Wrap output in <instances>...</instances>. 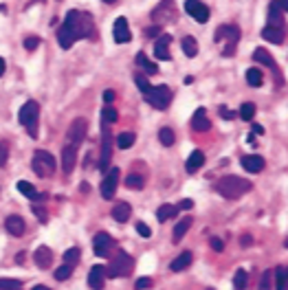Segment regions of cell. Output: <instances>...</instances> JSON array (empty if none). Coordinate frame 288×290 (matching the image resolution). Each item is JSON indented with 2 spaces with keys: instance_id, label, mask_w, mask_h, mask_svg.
<instances>
[{
  "instance_id": "obj_1",
  "label": "cell",
  "mask_w": 288,
  "mask_h": 290,
  "mask_svg": "<svg viewBox=\"0 0 288 290\" xmlns=\"http://www.w3.org/2000/svg\"><path fill=\"white\" fill-rule=\"evenodd\" d=\"M64 22L71 27L73 35H75V40H82V38H95V22H93V16L86 11H77V9H71L66 13Z\"/></svg>"
},
{
  "instance_id": "obj_2",
  "label": "cell",
  "mask_w": 288,
  "mask_h": 290,
  "mask_svg": "<svg viewBox=\"0 0 288 290\" xmlns=\"http://www.w3.org/2000/svg\"><path fill=\"white\" fill-rule=\"evenodd\" d=\"M251 189H253V183L247 181V178H240V176H225L223 181L216 185V191L220 193V196H225L227 200L242 198Z\"/></svg>"
},
{
  "instance_id": "obj_3",
  "label": "cell",
  "mask_w": 288,
  "mask_h": 290,
  "mask_svg": "<svg viewBox=\"0 0 288 290\" xmlns=\"http://www.w3.org/2000/svg\"><path fill=\"white\" fill-rule=\"evenodd\" d=\"M240 42V29L235 25H223L216 29V44L220 47V53L225 57H233Z\"/></svg>"
},
{
  "instance_id": "obj_4",
  "label": "cell",
  "mask_w": 288,
  "mask_h": 290,
  "mask_svg": "<svg viewBox=\"0 0 288 290\" xmlns=\"http://www.w3.org/2000/svg\"><path fill=\"white\" fill-rule=\"evenodd\" d=\"M20 125L29 132V137L31 139H38V123H40V103L38 101H33V99H29L25 106L20 108Z\"/></svg>"
},
{
  "instance_id": "obj_5",
  "label": "cell",
  "mask_w": 288,
  "mask_h": 290,
  "mask_svg": "<svg viewBox=\"0 0 288 290\" xmlns=\"http://www.w3.org/2000/svg\"><path fill=\"white\" fill-rule=\"evenodd\" d=\"M132 269H135V259H132L125 251H117L115 259L106 266V275L108 277H125V275H130Z\"/></svg>"
},
{
  "instance_id": "obj_6",
  "label": "cell",
  "mask_w": 288,
  "mask_h": 290,
  "mask_svg": "<svg viewBox=\"0 0 288 290\" xmlns=\"http://www.w3.org/2000/svg\"><path fill=\"white\" fill-rule=\"evenodd\" d=\"M31 165H33V172L38 174V176L49 178V176H53V174H55L57 161L53 159V154L47 152V150H35Z\"/></svg>"
},
{
  "instance_id": "obj_7",
  "label": "cell",
  "mask_w": 288,
  "mask_h": 290,
  "mask_svg": "<svg viewBox=\"0 0 288 290\" xmlns=\"http://www.w3.org/2000/svg\"><path fill=\"white\" fill-rule=\"evenodd\" d=\"M143 97H145V101L150 103L152 108H157V110H165V108H167V103L172 101V88H169L167 84L152 86L150 91H147Z\"/></svg>"
},
{
  "instance_id": "obj_8",
  "label": "cell",
  "mask_w": 288,
  "mask_h": 290,
  "mask_svg": "<svg viewBox=\"0 0 288 290\" xmlns=\"http://www.w3.org/2000/svg\"><path fill=\"white\" fill-rule=\"evenodd\" d=\"M119 167H110L106 169V176H103V181H101V198H106V200H113L115 198V191L117 187H119Z\"/></svg>"
},
{
  "instance_id": "obj_9",
  "label": "cell",
  "mask_w": 288,
  "mask_h": 290,
  "mask_svg": "<svg viewBox=\"0 0 288 290\" xmlns=\"http://www.w3.org/2000/svg\"><path fill=\"white\" fill-rule=\"evenodd\" d=\"M86 132H88V121H86V119H75V121L71 123L69 132H66V143H71V145L77 147L86 139Z\"/></svg>"
},
{
  "instance_id": "obj_10",
  "label": "cell",
  "mask_w": 288,
  "mask_h": 290,
  "mask_svg": "<svg viewBox=\"0 0 288 290\" xmlns=\"http://www.w3.org/2000/svg\"><path fill=\"white\" fill-rule=\"evenodd\" d=\"M110 159H113V135H110L108 123H103V145H101V156H99V169L106 172L110 165Z\"/></svg>"
},
{
  "instance_id": "obj_11",
  "label": "cell",
  "mask_w": 288,
  "mask_h": 290,
  "mask_svg": "<svg viewBox=\"0 0 288 290\" xmlns=\"http://www.w3.org/2000/svg\"><path fill=\"white\" fill-rule=\"evenodd\" d=\"M185 11L196 22H201V25H205V22L209 20V16H211L209 7H207L205 3H201V0H185Z\"/></svg>"
},
{
  "instance_id": "obj_12",
  "label": "cell",
  "mask_w": 288,
  "mask_h": 290,
  "mask_svg": "<svg viewBox=\"0 0 288 290\" xmlns=\"http://www.w3.org/2000/svg\"><path fill=\"white\" fill-rule=\"evenodd\" d=\"M113 249H115V240L108 233H97L93 237V251L97 257H108Z\"/></svg>"
},
{
  "instance_id": "obj_13",
  "label": "cell",
  "mask_w": 288,
  "mask_h": 290,
  "mask_svg": "<svg viewBox=\"0 0 288 290\" xmlns=\"http://www.w3.org/2000/svg\"><path fill=\"white\" fill-rule=\"evenodd\" d=\"M152 20H157V22H172L176 20V7H174V0H163L157 9L152 11Z\"/></svg>"
},
{
  "instance_id": "obj_14",
  "label": "cell",
  "mask_w": 288,
  "mask_h": 290,
  "mask_svg": "<svg viewBox=\"0 0 288 290\" xmlns=\"http://www.w3.org/2000/svg\"><path fill=\"white\" fill-rule=\"evenodd\" d=\"M288 9V0H273L269 7V22L271 27H282V18Z\"/></svg>"
},
{
  "instance_id": "obj_15",
  "label": "cell",
  "mask_w": 288,
  "mask_h": 290,
  "mask_svg": "<svg viewBox=\"0 0 288 290\" xmlns=\"http://www.w3.org/2000/svg\"><path fill=\"white\" fill-rule=\"evenodd\" d=\"M5 229L9 231V235H13V237H22V235H25V231H27V222H25V218H22V215L13 213V215H7Z\"/></svg>"
},
{
  "instance_id": "obj_16",
  "label": "cell",
  "mask_w": 288,
  "mask_h": 290,
  "mask_svg": "<svg viewBox=\"0 0 288 290\" xmlns=\"http://www.w3.org/2000/svg\"><path fill=\"white\" fill-rule=\"evenodd\" d=\"M75 163H77V147L71 145V143H64L62 147V169L64 174H71L75 169Z\"/></svg>"
},
{
  "instance_id": "obj_17",
  "label": "cell",
  "mask_w": 288,
  "mask_h": 290,
  "mask_svg": "<svg viewBox=\"0 0 288 290\" xmlns=\"http://www.w3.org/2000/svg\"><path fill=\"white\" fill-rule=\"evenodd\" d=\"M113 40L117 44H125L130 42V29H128V20L123 16H119L115 20V27H113Z\"/></svg>"
},
{
  "instance_id": "obj_18",
  "label": "cell",
  "mask_w": 288,
  "mask_h": 290,
  "mask_svg": "<svg viewBox=\"0 0 288 290\" xmlns=\"http://www.w3.org/2000/svg\"><path fill=\"white\" fill-rule=\"evenodd\" d=\"M191 130L194 132H209L211 130V121L207 119V110L198 108L194 117H191Z\"/></svg>"
},
{
  "instance_id": "obj_19",
  "label": "cell",
  "mask_w": 288,
  "mask_h": 290,
  "mask_svg": "<svg viewBox=\"0 0 288 290\" xmlns=\"http://www.w3.org/2000/svg\"><path fill=\"white\" fill-rule=\"evenodd\" d=\"M169 44H172V35L161 33L157 44H154V55L159 59H172V55H169Z\"/></svg>"
},
{
  "instance_id": "obj_20",
  "label": "cell",
  "mask_w": 288,
  "mask_h": 290,
  "mask_svg": "<svg viewBox=\"0 0 288 290\" xmlns=\"http://www.w3.org/2000/svg\"><path fill=\"white\" fill-rule=\"evenodd\" d=\"M103 279H106V266H93L88 273V286L93 290H101L103 288Z\"/></svg>"
},
{
  "instance_id": "obj_21",
  "label": "cell",
  "mask_w": 288,
  "mask_h": 290,
  "mask_svg": "<svg viewBox=\"0 0 288 290\" xmlns=\"http://www.w3.org/2000/svg\"><path fill=\"white\" fill-rule=\"evenodd\" d=\"M242 167H245L247 172H251V174H257V172H262V169H264V159L260 154H249V156L242 159Z\"/></svg>"
},
{
  "instance_id": "obj_22",
  "label": "cell",
  "mask_w": 288,
  "mask_h": 290,
  "mask_svg": "<svg viewBox=\"0 0 288 290\" xmlns=\"http://www.w3.org/2000/svg\"><path fill=\"white\" fill-rule=\"evenodd\" d=\"M35 266H40V269H49L51 264H53V251H51L49 247H40L35 249Z\"/></svg>"
},
{
  "instance_id": "obj_23",
  "label": "cell",
  "mask_w": 288,
  "mask_h": 290,
  "mask_svg": "<svg viewBox=\"0 0 288 290\" xmlns=\"http://www.w3.org/2000/svg\"><path fill=\"white\" fill-rule=\"evenodd\" d=\"M57 42H60L62 49H71L73 44L77 42L75 35H73V31H71V27L66 25V22H62V27L57 29Z\"/></svg>"
},
{
  "instance_id": "obj_24",
  "label": "cell",
  "mask_w": 288,
  "mask_h": 290,
  "mask_svg": "<svg viewBox=\"0 0 288 290\" xmlns=\"http://www.w3.org/2000/svg\"><path fill=\"white\" fill-rule=\"evenodd\" d=\"M205 165V154L201 152V150H194L189 154V159H187V163H185V169L189 174H196L198 169H201Z\"/></svg>"
},
{
  "instance_id": "obj_25",
  "label": "cell",
  "mask_w": 288,
  "mask_h": 290,
  "mask_svg": "<svg viewBox=\"0 0 288 290\" xmlns=\"http://www.w3.org/2000/svg\"><path fill=\"white\" fill-rule=\"evenodd\" d=\"M130 213H132V207L128 205V203H117L115 207H113V211H110V215L117 220V222H128L130 220Z\"/></svg>"
},
{
  "instance_id": "obj_26",
  "label": "cell",
  "mask_w": 288,
  "mask_h": 290,
  "mask_svg": "<svg viewBox=\"0 0 288 290\" xmlns=\"http://www.w3.org/2000/svg\"><path fill=\"white\" fill-rule=\"evenodd\" d=\"M262 38L267 42H273V44H282L284 42V29L282 27H267L262 31Z\"/></svg>"
},
{
  "instance_id": "obj_27",
  "label": "cell",
  "mask_w": 288,
  "mask_h": 290,
  "mask_svg": "<svg viewBox=\"0 0 288 290\" xmlns=\"http://www.w3.org/2000/svg\"><path fill=\"white\" fill-rule=\"evenodd\" d=\"M191 222H194V220H191V215H185V218H183V220L179 222V225L174 227V235H172L174 244H179V242L183 240V237H185V233L191 229Z\"/></svg>"
},
{
  "instance_id": "obj_28",
  "label": "cell",
  "mask_w": 288,
  "mask_h": 290,
  "mask_svg": "<svg viewBox=\"0 0 288 290\" xmlns=\"http://www.w3.org/2000/svg\"><path fill=\"white\" fill-rule=\"evenodd\" d=\"M273 279H275V290H288V271L286 266H277L273 271Z\"/></svg>"
},
{
  "instance_id": "obj_29",
  "label": "cell",
  "mask_w": 288,
  "mask_h": 290,
  "mask_svg": "<svg viewBox=\"0 0 288 290\" xmlns=\"http://www.w3.org/2000/svg\"><path fill=\"white\" fill-rule=\"evenodd\" d=\"M18 191L22 193V196H27L29 200H42V198H47L44 193H38V191H35L33 185H31V183H27V181H20V183H18Z\"/></svg>"
},
{
  "instance_id": "obj_30",
  "label": "cell",
  "mask_w": 288,
  "mask_h": 290,
  "mask_svg": "<svg viewBox=\"0 0 288 290\" xmlns=\"http://www.w3.org/2000/svg\"><path fill=\"white\" fill-rule=\"evenodd\" d=\"M181 49L187 57H196L198 55V42H196L194 35H185V38L181 40Z\"/></svg>"
},
{
  "instance_id": "obj_31",
  "label": "cell",
  "mask_w": 288,
  "mask_h": 290,
  "mask_svg": "<svg viewBox=\"0 0 288 290\" xmlns=\"http://www.w3.org/2000/svg\"><path fill=\"white\" fill-rule=\"evenodd\" d=\"M191 259H194V255H191L189 251H185V253H181L179 257L172 262V271L174 273H181V271H185V269H189V264H191Z\"/></svg>"
},
{
  "instance_id": "obj_32",
  "label": "cell",
  "mask_w": 288,
  "mask_h": 290,
  "mask_svg": "<svg viewBox=\"0 0 288 290\" xmlns=\"http://www.w3.org/2000/svg\"><path fill=\"white\" fill-rule=\"evenodd\" d=\"M253 59H255V62H260V64H264V66H269V69H277L275 59L269 55L267 49H255L253 51Z\"/></svg>"
},
{
  "instance_id": "obj_33",
  "label": "cell",
  "mask_w": 288,
  "mask_h": 290,
  "mask_svg": "<svg viewBox=\"0 0 288 290\" xmlns=\"http://www.w3.org/2000/svg\"><path fill=\"white\" fill-rule=\"evenodd\" d=\"M176 213H179V209H176L174 205H161L159 211H157V220L159 222H167V220H172Z\"/></svg>"
},
{
  "instance_id": "obj_34",
  "label": "cell",
  "mask_w": 288,
  "mask_h": 290,
  "mask_svg": "<svg viewBox=\"0 0 288 290\" xmlns=\"http://www.w3.org/2000/svg\"><path fill=\"white\" fill-rule=\"evenodd\" d=\"M135 141H137L135 132H121V135L117 137V147H119V150H128V147L135 145Z\"/></svg>"
},
{
  "instance_id": "obj_35",
  "label": "cell",
  "mask_w": 288,
  "mask_h": 290,
  "mask_svg": "<svg viewBox=\"0 0 288 290\" xmlns=\"http://www.w3.org/2000/svg\"><path fill=\"white\" fill-rule=\"evenodd\" d=\"M137 64H139V66H143L147 75H157V73H159V66H157V64H152L150 59L145 57V53H143V51H141V53L137 55Z\"/></svg>"
},
{
  "instance_id": "obj_36",
  "label": "cell",
  "mask_w": 288,
  "mask_h": 290,
  "mask_svg": "<svg viewBox=\"0 0 288 290\" xmlns=\"http://www.w3.org/2000/svg\"><path fill=\"white\" fill-rule=\"evenodd\" d=\"M143 185H145V178L141 174L130 172L128 178H125V187H130V189H143Z\"/></svg>"
},
{
  "instance_id": "obj_37",
  "label": "cell",
  "mask_w": 288,
  "mask_h": 290,
  "mask_svg": "<svg viewBox=\"0 0 288 290\" xmlns=\"http://www.w3.org/2000/svg\"><path fill=\"white\" fill-rule=\"evenodd\" d=\"M79 257H82V249H79V247H71L69 251L64 253V264H71L73 269H75V264L79 262Z\"/></svg>"
},
{
  "instance_id": "obj_38",
  "label": "cell",
  "mask_w": 288,
  "mask_h": 290,
  "mask_svg": "<svg viewBox=\"0 0 288 290\" xmlns=\"http://www.w3.org/2000/svg\"><path fill=\"white\" fill-rule=\"evenodd\" d=\"M247 81H249V86H262V81H264L262 71L260 69H249L247 71Z\"/></svg>"
},
{
  "instance_id": "obj_39",
  "label": "cell",
  "mask_w": 288,
  "mask_h": 290,
  "mask_svg": "<svg viewBox=\"0 0 288 290\" xmlns=\"http://www.w3.org/2000/svg\"><path fill=\"white\" fill-rule=\"evenodd\" d=\"M159 141H161V143H163L165 147L174 145V141H176L174 130H169V128H161V130H159Z\"/></svg>"
},
{
  "instance_id": "obj_40",
  "label": "cell",
  "mask_w": 288,
  "mask_h": 290,
  "mask_svg": "<svg viewBox=\"0 0 288 290\" xmlns=\"http://www.w3.org/2000/svg\"><path fill=\"white\" fill-rule=\"evenodd\" d=\"M255 103H251V101H247V103H242V108H240V119H245V121H251V119L255 117Z\"/></svg>"
},
{
  "instance_id": "obj_41",
  "label": "cell",
  "mask_w": 288,
  "mask_h": 290,
  "mask_svg": "<svg viewBox=\"0 0 288 290\" xmlns=\"http://www.w3.org/2000/svg\"><path fill=\"white\" fill-rule=\"evenodd\" d=\"M117 119H119V115H117V110H115V108L106 106V108L101 110V121H103V123H108V125H110V123H115Z\"/></svg>"
},
{
  "instance_id": "obj_42",
  "label": "cell",
  "mask_w": 288,
  "mask_h": 290,
  "mask_svg": "<svg viewBox=\"0 0 288 290\" xmlns=\"http://www.w3.org/2000/svg\"><path fill=\"white\" fill-rule=\"evenodd\" d=\"M247 288V271H238L233 277V290H245Z\"/></svg>"
},
{
  "instance_id": "obj_43",
  "label": "cell",
  "mask_w": 288,
  "mask_h": 290,
  "mask_svg": "<svg viewBox=\"0 0 288 290\" xmlns=\"http://www.w3.org/2000/svg\"><path fill=\"white\" fill-rule=\"evenodd\" d=\"M73 275V266L71 264H64V266H60V269L55 271V279L57 281H64V279H69Z\"/></svg>"
},
{
  "instance_id": "obj_44",
  "label": "cell",
  "mask_w": 288,
  "mask_h": 290,
  "mask_svg": "<svg viewBox=\"0 0 288 290\" xmlns=\"http://www.w3.org/2000/svg\"><path fill=\"white\" fill-rule=\"evenodd\" d=\"M260 290H273V271H264L262 273Z\"/></svg>"
},
{
  "instance_id": "obj_45",
  "label": "cell",
  "mask_w": 288,
  "mask_h": 290,
  "mask_svg": "<svg viewBox=\"0 0 288 290\" xmlns=\"http://www.w3.org/2000/svg\"><path fill=\"white\" fill-rule=\"evenodd\" d=\"M0 290H22L18 279H0Z\"/></svg>"
},
{
  "instance_id": "obj_46",
  "label": "cell",
  "mask_w": 288,
  "mask_h": 290,
  "mask_svg": "<svg viewBox=\"0 0 288 290\" xmlns=\"http://www.w3.org/2000/svg\"><path fill=\"white\" fill-rule=\"evenodd\" d=\"M135 81H137L139 91H141L143 95H145V93H147V91H150V88H152V86H150V81H147V77H145V75H137V77H135Z\"/></svg>"
},
{
  "instance_id": "obj_47",
  "label": "cell",
  "mask_w": 288,
  "mask_h": 290,
  "mask_svg": "<svg viewBox=\"0 0 288 290\" xmlns=\"http://www.w3.org/2000/svg\"><path fill=\"white\" fill-rule=\"evenodd\" d=\"M7 159H9V143H7V141H0V167L7 163Z\"/></svg>"
},
{
  "instance_id": "obj_48",
  "label": "cell",
  "mask_w": 288,
  "mask_h": 290,
  "mask_svg": "<svg viewBox=\"0 0 288 290\" xmlns=\"http://www.w3.org/2000/svg\"><path fill=\"white\" fill-rule=\"evenodd\" d=\"M40 44V38H35V35H29V38H25V49L27 51H35Z\"/></svg>"
},
{
  "instance_id": "obj_49",
  "label": "cell",
  "mask_w": 288,
  "mask_h": 290,
  "mask_svg": "<svg viewBox=\"0 0 288 290\" xmlns=\"http://www.w3.org/2000/svg\"><path fill=\"white\" fill-rule=\"evenodd\" d=\"M137 231H139V235H141V237H150V235H152V229L147 227L145 222H139V225H137Z\"/></svg>"
},
{
  "instance_id": "obj_50",
  "label": "cell",
  "mask_w": 288,
  "mask_h": 290,
  "mask_svg": "<svg viewBox=\"0 0 288 290\" xmlns=\"http://www.w3.org/2000/svg\"><path fill=\"white\" fill-rule=\"evenodd\" d=\"M152 286H154V281L150 277H141V279L137 281V288L139 290H147V288H152Z\"/></svg>"
},
{
  "instance_id": "obj_51",
  "label": "cell",
  "mask_w": 288,
  "mask_h": 290,
  "mask_svg": "<svg viewBox=\"0 0 288 290\" xmlns=\"http://www.w3.org/2000/svg\"><path fill=\"white\" fill-rule=\"evenodd\" d=\"M33 213L38 215V220H40V222H44V225H47V222H49V215H47V211H44L42 207L35 205V207H33Z\"/></svg>"
},
{
  "instance_id": "obj_52",
  "label": "cell",
  "mask_w": 288,
  "mask_h": 290,
  "mask_svg": "<svg viewBox=\"0 0 288 290\" xmlns=\"http://www.w3.org/2000/svg\"><path fill=\"white\" fill-rule=\"evenodd\" d=\"M209 244H211V249H213V251H218V253H223V251H225V242L220 240V237H211V242H209Z\"/></svg>"
},
{
  "instance_id": "obj_53",
  "label": "cell",
  "mask_w": 288,
  "mask_h": 290,
  "mask_svg": "<svg viewBox=\"0 0 288 290\" xmlns=\"http://www.w3.org/2000/svg\"><path fill=\"white\" fill-rule=\"evenodd\" d=\"M218 115L223 117V119H233V117L238 115V113H233V110H229L227 106H220V108H218Z\"/></svg>"
},
{
  "instance_id": "obj_54",
  "label": "cell",
  "mask_w": 288,
  "mask_h": 290,
  "mask_svg": "<svg viewBox=\"0 0 288 290\" xmlns=\"http://www.w3.org/2000/svg\"><path fill=\"white\" fill-rule=\"evenodd\" d=\"M191 207H194V203H191V200H181L176 209H179V211H187V209H191Z\"/></svg>"
},
{
  "instance_id": "obj_55",
  "label": "cell",
  "mask_w": 288,
  "mask_h": 290,
  "mask_svg": "<svg viewBox=\"0 0 288 290\" xmlns=\"http://www.w3.org/2000/svg\"><path fill=\"white\" fill-rule=\"evenodd\" d=\"M161 33V27H147L145 29V38H152V35H159Z\"/></svg>"
},
{
  "instance_id": "obj_56",
  "label": "cell",
  "mask_w": 288,
  "mask_h": 290,
  "mask_svg": "<svg viewBox=\"0 0 288 290\" xmlns=\"http://www.w3.org/2000/svg\"><path fill=\"white\" fill-rule=\"evenodd\" d=\"M103 101H106V103H113V101H115V91H110V88H108V91H103Z\"/></svg>"
},
{
  "instance_id": "obj_57",
  "label": "cell",
  "mask_w": 288,
  "mask_h": 290,
  "mask_svg": "<svg viewBox=\"0 0 288 290\" xmlns=\"http://www.w3.org/2000/svg\"><path fill=\"white\" fill-rule=\"evenodd\" d=\"M251 242H253V237H251L249 233L242 235V247H251Z\"/></svg>"
},
{
  "instance_id": "obj_58",
  "label": "cell",
  "mask_w": 288,
  "mask_h": 290,
  "mask_svg": "<svg viewBox=\"0 0 288 290\" xmlns=\"http://www.w3.org/2000/svg\"><path fill=\"white\" fill-rule=\"evenodd\" d=\"M253 132H255V135H264V128H262V125H253Z\"/></svg>"
},
{
  "instance_id": "obj_59",
  "label": "cell",
  "mask_w": 288,
  "mask_h": 290,
  "mask_svg": "<svg viewBox=\"0 0 288 290\" xmlns=\"http://www.w3.org/2000/svg\"><path fill=\"white\" fill-rule=\"evenodd\" d=\"M3 75H5V59L0 57V77H3Z\"/></svg>"
},
{
  "instance_id": "obj_60",
  "label": "cell",
  "mask_w": 288,
  "mask_h": 290,
  "mask_svg": "<svg viewBox=\"0 0 288 290\" xmlns=\"http://www.w3.org/2000/svg\"><path fill=\"white\" fill-rule=\"evenodd\" d=\"M31 290H49L47 286H35V288H31Z\"/></svg>"
},
{
  "instance_id": "obj_61",
  "label": "cell",
  "mask_w": 288,
  "mask_h": 290,
  "mask_svg": "<svg viewBox=\"0 0 288 290\" xmlns=\"http://www.w3.org/2000/svg\"><path fill=\"white\" fill-rule=\"evenodd\" d=\"M103 3H115V0H103Z\"/></svg>"
}]
</instances>
